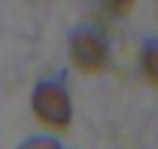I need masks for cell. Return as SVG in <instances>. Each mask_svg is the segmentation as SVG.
Returning a JSON list of instances; mask_svg holds the SVG:
<instances>
[{"mask_svg":"<svg viewBox=\"0 0 158 149\" xmlns=\"http://www.w3.org/2000/svg\"><path fill=\"white\" fill-rule=\"evenodd\" d=\"M19 149H60V144L56 142L54 138H44V135H40V138L26 140Z\"/></svg>","mask_w":158,"mask_h":149,"instance_id":"cell-4","label":"cell"},{"mask_svg":"<svg viewBox=\"0 0 158 149\" xmlns=\"http://www.w3.org/2000/svg\"><path fill=\"white\" fill-rule=\"evenodd\" d=\"M70 56L81 72L95 74L107 65V45L100 33L81 28L70 37Z\"/></svg>","mask_w":158,"mask_h":149,"instance_id":"cell-2","label":"cell"},{"mask_svg":"<svg viewBox=\"0 0 158 149\" xmlns=\"http://www.w3.org/2000/svg\"><path fill=\"white\" fill-rule=\"evenodd\" d=\"M33 114L49 130H65L72 121V100L60 82H42L33 93Z\"/></svg>","mask_w":158,"mask_h":149,"instance_id":"cell-1","label":"cell"},{"mask_svg":"<svg viewBox=\"0 0 158 149\" xmlns=\"http://www.w3.org/2000/svg\"><path fill=\"white\" fill-rule=\"evenodd\" d=\"M142 70L147 74V79L151 82V86L158 89V42L149 45L144 49V56H142Z\"/></svg>","mask_w":158,"mask_h":149,"instance_id":"cell-3","label":"cell"}]
</instances>
